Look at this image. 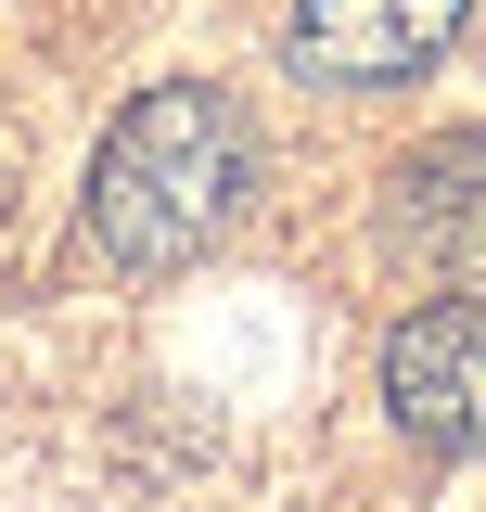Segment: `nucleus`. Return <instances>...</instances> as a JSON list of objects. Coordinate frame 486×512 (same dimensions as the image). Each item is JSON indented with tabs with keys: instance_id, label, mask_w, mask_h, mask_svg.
<instances>
[{
	"instance_id": "1",
	"label": "nucleus",
	"mask_w": 486,
	"mask_h": 512,
	"mask_svg": "<svg viewBox=\"0 0 486 512\" xmlns=\"http://www.w3.org/2000/svg\"><path fill=\"white\" fill-rule=\"evenodd\" d=\"M243 192H256V116L231 90H205V77H167L90 154V244L116 256L128 282H167L205 244H231Z\"/></svg>"
},
{
	"instance_id": "2",
	"label": "nucleus",
	"mask_w": 486,
	"mask_h": 512,
	"mask_svg": "<svg viewBox=\"0 0 486 512\" xmlns=\"http://www.w3.org/2000/svg\"><path fill=\"white\" fill-rule=\"evenodd\" d=\"M384 410L435 461H486V295H435L384 333Z\"/></svg>"
},
{
	"instance_id": "3",
	"label": "nucleus",
	"mask_w": 486,
	"mask_h": 512,
	"mask_svg": "<svg viewBox=\"0 0 486 512\" xmlns=\"http://www.w3.org/2000/svg\"><path fill=\"white\" fill-rule=\"evenodd\" d=\"M461 26H474V0H295L282 64L307 90H397L461 52Z\"/></svg>"
},
{
	"instance_id": "4",
	"label": "nucleus",
	"mask_w": 486,
	"mask_h": 512,
	"mask_svg": "<svg viewBox=\"0 0 486 512\" xmlns=\"http://www.w3.org/2000/svg\"><path fill=\"white\" fill-rule=\"evenodd\" d=\"M384 244L423 269H486V128H435L384 180Z\"/></svg>"
}]
</instances>
